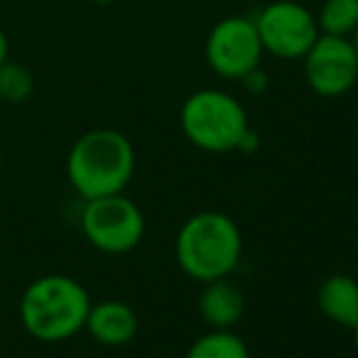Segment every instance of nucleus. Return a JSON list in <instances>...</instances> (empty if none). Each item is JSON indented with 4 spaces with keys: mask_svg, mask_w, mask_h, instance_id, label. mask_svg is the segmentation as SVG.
Segmentation results:
<instances>
[{
    "mask_svg": "<svg viewBox=\"0 0 358 358\" xmlns=\"http://www.w3.org/2000/svg\"><path fill=\"white\" fill-rule=\"evenodd\" d=\"M8 62V37H5V32L0 29V64Z\"/></svg>",
    "mask_w": 358,
    "mask_h": 358,
    "instance_id": "obj_15",
    "label": "nucleus"
},
{
    "mask_svg": "<svg viewBox=\"0 0 358 358\" xmlns=\"http://www.w3.org/2000/svg\"><path fill=\"white\" fill-rule=\"evenodd\" d=\"M317 27L322 34L349 37L358 29V0H324Z\"/></svg>",
    "mask_w": 358,
    "mask_h": 358,
    "instance_id": "obj_13",
    "label": "nucleus"
},
{
    "mask_svg": "<svg viewBox=\"0 0 358 358\" xmlns=\"http://www.w3.org/2000/svg\"><path fill=\"white\" fill-rule=\"evenodd\" d=\"M80 229L88 244L103 254H129L144 239V213L122 193L85 200L80 213Z\"/></svg>",
    "mask_w": 358,
    "mask_h": 358,
    "instance_id": "obj_5",
    "label": "nucleus"
},
{
    "mask_svg": "<svg viewBox=\"0 0 358 358\" xmlns=\"http://www.w3.org/2000/svg\"><path fill=\"white\" fill-rule=\"evenodd\" d=\"M264 52L280 59H302L320 37L317 17L295 0H275L254 20Z\"/></svg>",
    "mask_w": 358,
    "mask_h": 358,
    "instance_id": "obj_6",
    "label": "nucleus"
},
{
    "mask_svg": "<svg viewBox=\"0 0 358 358\" xmlns=\"http://www.w3.org/2000/svg\"><path fill=\"white\" fill-rule=\"evenodd\" d=\"M317 307L329 322L354 329L358 322V280L351 275H329L317 290Z\"/></svg>",
    "mask_w": 358,
    "mask_h": 358,
    "instance_id": "obj_11",
    "label": "nucleus"
},
{
    "mask_svg": "<svg viewBox=\"0 0 358 358\" xmlns=\"http://www.w3.org/2000/svg\"><path fill=\"white\" fill-rule=\"evenodd\" d=\"M32 93V76L20 64H0V98L8 103H22Z\"/></svg>",
    "mask_w": 358,
    "mask_h": 358,
    "instance_id": "obj_14",
    "label": "nucleus"
},
{
    "mask_svg": "<svg viewBox=\"0 0 358 358\" xmlns=\"http://www.w3.org/2000/svg\"><path fill=\"white\" fill-rule=\"evenodd\" d=\"M180 127L190 144L210 154L239 149L249 132L246 110L234 95L205 88L193 93L180 108Z\"/></svg>",
    "mask_w": 358,
    "mask_h": 358,
    "instance_id": "obj_4",
    "label": "nucleus"
},
{
    "mask_svg": "<svg viewBox=\"0 0 358 358\" xmlns=\"http://www.w3.org/2000/svg\"><path fill=\"white\" fill-rule=\"evenodd\" d=\"M134 146L117 129H90L69 151V183L83 200L122 193L134 173Z\"/></svg>",
    "mask_w": 358,
    "mask_h": 358,
    "instance_id": "obj_2",
    "label": "nucleus"
},
{
    "mask_svg": "<svg viewBox=\"0 0 358 358\" xmlns=\"http://www.w3.org/2000/svg\"><path fill=\"white\" fill-rule=\"evenodd\" d=\"M200 317L213 329H231L246 312V297L239 285L229 278H217L205 283L198 302Z\"/></svg>",
    "mask_w": 358,
    "mask_h": 358,
    "instance_id": "obj_10",
    "label": "nucleus"
},
{
    "mask_svg": "<svg viewBox=\"0 0 358 358\" xmlns=\"http://www.w3.org/2000/svg\"><path fill=\"white\" fill-rule=\"evenodd\" d=\"M351 331H354V346H356V351H358V322L354 324V329H351Z\"/></svg>",
    "mask_w": 358,
    "mask_h": 358,
    "instance_id": "obj_16",
    "label": "nucleus"
},
{
    "mask_svg": "<svg viewBox=\"0 0 358 358\" xmlns=\"http://www.w3.org/2000/svg\"><path fill=\"white\" fill-rule=\"evenodd\" d=\"M185 358H251L249 346L231 329H213L190 344Z\"/></svg>",
    "mask_w": 358,
    "mask_h": 358,
    "instance_id": "obj_12",
    "label": "nucleus"
},
{
    "mask_svg": "<svg viewBox=\"0 0 358 358\" xmlns=\"http://www.w3.org/2000/svg\"><path fill=\"white\" fill-rule=\"evenodd\" d=\"M351 42H354V49H356V54H358V29L354 32V39H351Z\"/></svg>",
    "mask_w": 358,
    "mask_h": 358,
    "instance_id": "obj_17",
    "label": "nucleus"
},
{
    "mask_svg": "<svg viewBox=\"0 0 358 358\" xmlns=\"http://www.w3.org/2000/svg\"><path fill=\"white\" fill-rule=\"evenodd\" d=\"M85 331L93 336L98 344L117 349L137 336L139 317L127 302L122 300H103L93 302L85 317Z\"/></svg>",
    "mask_w": 358,
    "mask_h": 358,
    "instance_id": "obj_9",
    "label": "nucleus"
},
{
    "mask_svg": "<svg viewBox=\"0 0 358 358\" xmlns=\"http://www.w3.org/2000/svg\"><path fill=\"white\" fill-rule=\"evenodd\" d=\"M90 295L76 278L42 275L32 280L20 300V320L29 336L47 344L66 341L85 329Z\"/></svg>",
    "mask_w": 358,
    "mask_h": 358,
    "instance_id": "obj_3",
    "label": "nucleus"
},
{
    "mask_svg": "<svg viewBox=\"0 0 358 358\" xmlns=\"http://www.w3.org/2000/svg\"><path fill=\"white\" fill-rule=\"evenodd\" d=\"M95 3H115V0H95Z\"/></svg>",
    "mask_w": 358,
    "mask_h": 358,
    "instance_id": "obj_18",
    "label": "nucleus"
},
{
    "mask_svg": "<svg viewBox=\"0 0 358 358\" xmlns=\"http://www.w3.org/2000/svg\"><path fill=\"white\" fill-rule=\"evenodd\" d=\"M0 171H3V154H0Z\"/></svg>",
    "mask_w": 358,
    "mask_h": 358,
    "instance_id": "obj_19",
    "label": "nucleus"
},
{
    "mask_svg": "<svg viewBox=\"0 0 358 358\" xmlns=\"http://www.w3.org/2000/svg\"><path fill=\"white\" fill-rule=\"evenodd\" d=\"M244 254V236L224 213H198L183 222L176 236V261L180 271L200 283L229 278Z\"/></svg>",
    "mask_w": 358,
    "mask_h": 358,
    "instance_id": "obj_1",
    "label": "nucleus"
},
{
    "mask_svg": "<svg viewBox=\"0 0 358 358\" xmlns=\"http://www.w3.org/2000/svg\"><path fill=\"white\" fill-rule=\"evenodd\" d=\"M210 69L222 78H246L264 57V44L254 20L224 17L213 27L205 44Z\"/></svg>",
    "mask_w": 358,
    "mask_h": 358,
    "instance_id": "obj_7",
    "label": "nucleus"
},
{
    "mask_svg": "<svg viewBox=\"0 0 358 358\" xmlns=\"http://www.w3.org/2000/svg\"><path fill=\"white\" fill-rule=\"evenodd\" d=\"M305 80L322 98H339L358 80V54L349 37L322 34L305 57Z\"/></svg>",
    "mask_w": 358,
    "mask_h": 358,
    "instance_id": "obj_8",
    "label": "nucleus"
}]
</instances>
